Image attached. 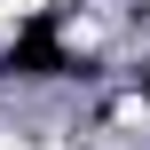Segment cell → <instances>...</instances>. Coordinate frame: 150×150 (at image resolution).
<instances>
[{
  "label": "cell",
  "mask_w": 150,
  "mask_h": 150,
  "mask_svg": "<svg viewBox=\"0 0 150 150\" xmlns=\"http://www.w3.org/2000/svg\"><path fill=\"white\" fill-rule=\"evenodd\" d=\"M0 8H8V16H32V8H47V0H0Z\"/></svg>",
  "instance_id": "6da1fadb"
},
{
  "label": "cell",
  "mask_w": 150,
  "mask_h": 150,
  "mask_svg": "<svg viewBox=\"0 0 150 150\" xmlns=\"http://www.w3.org/2000/svg\"><path fill=\"white\" fill-rule=\"evenodd\" d=\"M8 40H16V16H8V8H0V47H8Z\"/></svg>",
  "instance_id": "7a4b0ae2"
},
{
  "label": "cell",
  "mask_w": 150,
  "mask_h": 150,
  "mask_svg": "<svg viewBox=\"0 0 150 150\" xmlns=\"http://www.w3.org/2000/svg\"><path fill=\"white\" fill-rule=\"evenodd\" d=\"M0 150H24V142H8V134H0Z\"/></svg>",
  "instance_id": "3957f363"
}]
</instances>
